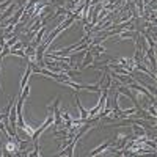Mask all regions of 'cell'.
<instances>
[{"label":"cell","instance_id":"cell-1","mask_svg":"<svg viewBox=\"0 0 157 157\" xmlns=\"http://www.w3.org/2000/svg\"><path fill=\"white\" fill-rule=\"evenodd\" d=\"M93 54H91V50L90 49H86V52H85V55H83V61H82V64H80V68L82 69H85V68H88L91 63H93Z\"/></svg>","mask_w":157,"mask_h":157},{"label":"cell","instance_id":"cell-2","mask_svg":"<svg viewBox=\"0 0 157 157\" xmlns=\"http://www.w3.org/2000/svg\"><path fill=\"white\" fill-rule=\"evenodd\" d=\"M112 145V140H107L105 143H104V145H101L99 148H96L94 151H91L88 155H98V154H101V152H104V151H105V149H109V146Z\"/></svg>","mask_w":157,"mask_h":157},{"label":"cell","instance_id":"cell-3","mask_svg":"<svg viewBox=\"0 0 157 157\" xmlns=\"http://www.w3.org/2000/svg\"><path fill=\"white\" fill-rule=\"evenodd\" d=\"M17 49H24V43L22 41H17L11 46V50H17Z\"/></svg>","mask_w":157,"mask_h":157},{"label":"cell","instance_id":"cell-4","mask_svg":"<svg viewBox=\"0 0 157 157\" xmlns=\"http://www.w3.org/2000/svg\"><path fill=\"white\" fill-rule=\"evenodd\" d=\"M148 113H151V116L155 118V115H157V113H155V102H152V105L148 109Z\"/></svg>","mask_w":157,"mask_h":157},{"label":"cell","instance_id":"cell-5","mask_svg":"<svg viewBox=\"0 0 157 157\" xmlns=\"http://www.w3.org/2000/svg\"><path fill=\"white\" fill-rule=\"evenodd\" d=\"M10 5H11V0H6V2H3L2 5H0V10H3L5 6H10Z\"/></svg>","mask_w":157,"mask_h":157}]
</instances>
